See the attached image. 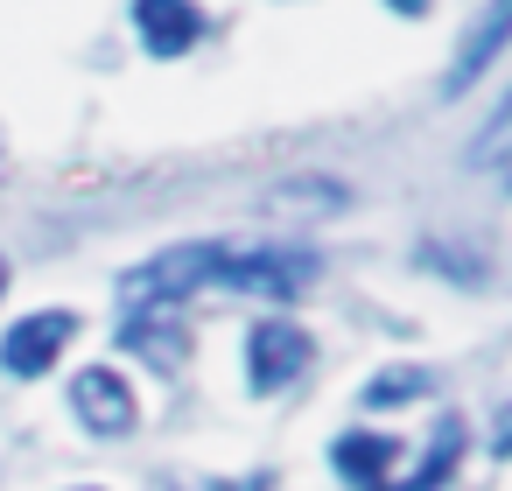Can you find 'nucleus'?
<instances>
[{
	"instance_id": "15",
	"label": "nucleus",
	"mask_w": 512,
	"mask_h": 491,
	"mask_svg": "<svg viewBox=\"0 0 512 491\" xmlns=\"http://www.w3.org/2000/svg\"><path fill=\"white\" fill-rule=\"evenodd\" d=\"M0 295H8V260H0Z\"/></svg>"
},
{
	"instance_id": "5",
	"label": "nucleus",
	"mask_w": 512,
	"mask_h": 491,
	"mask_svg": "<svg viewBox=\"0 0 512 491\" xmlns=\"http://www.w3.org/2000/svg\"><path fill=\"white\" fill-rule=\"evenodd\" d=\"M134 36L148 43V57H183L204 36V8L197 0H134Z\"/></svg>"
},
{
	"instance_id": "2",
	"label": "nucleus",
	"mask_w": 512,
	"mask_h": 491,
	"mask_svg": "<svg viewBox=\"0 0 512 491\" xmlns=\"http://www.w3.org/2000/svg\"><path fill=\"white\" fill-rule=\"evenodd\" d=\"M309 281H316V253H288V246H232L225 274H218V288L260 295V302H288Z\"/></svg>"
},
{
	"instance_id": "4",
	"label": "nucleus",
	"mask_w": 512,
	"mask_h": 491,
	"mask_svg": "<svg viewBox=\"0 0 512 491\" xmlns=\"http://www.w3.org/2000/svg\"><path fill=\"white\" fill-rule=\"evenodd\" d=\"M71 337H78V316H71V309H36V316H22V323L8 330V344H0V372L43 379V372L64 358Z\"/></svg>"
},
{
	"instance_id": "16",
	"label": "nucleus",
	"mask_w": 512,
	"mask_h": 491,
	"mask_svg": "<svg viewBox=\"0 0 512 491\" xmlns=\"http://www.w3.org/2000/svg\"><path fill=\"white\" fill-rule=\"evenodd\" d=\"M85 491H99V484H85Z\"/></svg>"
},
{
	"instance_id": "7",
	"label": "nucleus",
	"mask_w": 512,
	"mask_h": 491,
	"mask_svg": "<svg viewBox=\"0 0 512 491\" xmlns=\"http://www.w3.org/2000/svg\"><path fill=\"white\" fill-rule=\"evenodd\" d=\"M505 29H512V0H491V8L477 15V29L463 36V50H456V64H449V92H470L477 78H484V64L505 50Z\"/></svg>"
},
{
	"instance_id": "10",
	"label": "nucleus",
	"mask_w": 512,
	"mask_h": 491,
	"mask_svg": "<svg viewBox=\"0 0 512 491\" xmlns=\"http://www.w3.org/2000/svg\"><path fill=\"white\" fill-rule=\"evenodd\" d=\"M456 456H463V421H456V414H442V421H435V435H428L421 470H414L407 484H393V491H442V477L456 470Z\"/></svg>"
},
{
	"instance_id": "11",
	"label": "nucleus",
	"mask_w": 512,
	"mask_h": 491,
	"mask_svg": "<svg viewBox=\"0 0 512 491\" xmlns=\"http://www.w3.org/2000/svg\"><path fill=\"white\" fill-rule=\"evenodd\" d=\"M435 379L428 372H379L372 386H365V407H386V400H414V393H428Z\"/></svg>"
},
{
	"instance_id": "9",
	"label": "nucleus",
	"mask_w": 512,
	"mask_h": 491,
	"mask_svg": "<svg viewBox=\"0 0 512 491\" xmlns=\"http://www.w3.org/2000/svg\"><path fill=\"white\" fill-rule=\"evenodd\" d=\"M393 456H400V442H393V435H365V428L330 449V463H337L351 484H365V491H379V477L393 470Z\"/></svg>"
},
{
	"instance_id": "8",
	"label": "nucleus",
	"mask_w": 512,
	"mask_h": 491,
	"mask_svg": "<svg viewBox=\"0 0 512 491\" xmlns=\"http://www.w3.org/2000/svg\"><path fill=\"white\" fill-rule=\"evenodd\" d=\"M120 344H127L134 358H148L155 372H176V365H183V351H190L183 323H176V316H162V309H141V316H127V323H120Z\"/></svg>"
},
{
	"instance_id": "13",
	"label": "nucleus",
	"mask_w": 512,
	"mask_h": 491,
	"mask_svg": "<svg viewBox=\"0 0 512 491\" xmlns=\"http://www.w3.org/2000/svg\"><path fill=\"white\" fill-rule=\"evenodd\" d=\"M386 8H400V15H428V0H386Z\"/></svg>"
},
{
	"instance_id": "6",
	"label": "nucleus",
	"mask_w": 512,
	"mask_h": 491,
	"mask_svg": "<svg viewBox=\"0 0 512 491\" xmlns=\"http://www.w3.org/2000/svg\"><path fill=\"white\" fill-rule=\"evenodd\" d=\"M71 407H78V421H85L92 435H127V428H134V393H127V379L106 372V365H92V372L71 379Z\"/></svg>"
},
{
	"instance_id": "12",
	"label": "nucleus",
	"mask_w": 512,
	"mask_h": 491,
	"mask_svg": "<svg viewBox=\"0 0 512 491\" xmlns=\"http://www.w3.org/2000/svg\"><path fill=\"white\" fill-rule=\"evenodd\" d=\"M505 120H512V106H498V113L484 120V134H477V148H470V162H477V169H491V162H498V148H505Z\"/></svg>"
},
{
	"instance_id": "1",
	"label": "nucleus",
	"mask_w": 512,
	"mask_h": 491,
	"mask_svg": "<svg viewBox=\"0 0 512 491\" xmlns=\"http://www.w3.org/2000/svg\"><path fill=\"white\" fill-rule=\"evenodd\" d=\"M225 253H232V246H218V239H190V246H169V253L141 260V267H127V274H120V309H127V316H141V309H176V302H190L197 288H218Z\"/></svg>"
},
{
	"instance_id": "3",
	"label": "nucleus",
	"mask_w": 512,
	"mask_h": 491,
	"mask_svg": "<svg viewBox=\"0 0 512 491\" xmlns=\"http://www.w3.org/2000/svg\"><path fill=\"white\" fill-rule=\"evenodd\" d=\"M309 358H316V344H309V330L288 323V316H267V323H253V337H246V379H253V393H281L288 379H302Z\"/></svg>"
},
{
	"instance_id": "14",
	"label": "nucleus",
	"mask_w": 512,
	"mask_h": 491,
	"mask_svg": "<svg viewBox=\"0 0 512 491\" xmlns=\"http://www.w3.org/2000/svg\"><path fill=\"white\" fill-rule=\"evenodd\" d=\"M211 491H232V484H211ZM239 491H260V477H253V484H239Z\"/></svg>"
}]
</instances>
